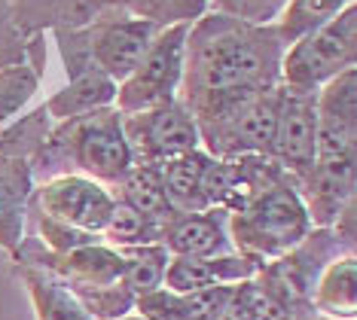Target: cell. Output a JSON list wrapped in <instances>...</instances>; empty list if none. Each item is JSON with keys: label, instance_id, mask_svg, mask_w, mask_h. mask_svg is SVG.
Segmentation results:
<instances>
[{"label": "cell", "instance_id": "6da1fadb", "mask_svg": "<svg viewBox=\"0 0 357 320\" xmlns=\"http://www.w3.org/2000/svg\"><path fill=\"white\" fill-rule=\"evenodd\" d=\"M278 77L281 40L269 28L232 15H208L186 34V101L181 104L196 119V128L275 89Z\"/></svg>", "mask_w": 357, "mask_h": 320}, {"label": "cell", "instance_id": "7a4b0ae2", "mask_svg": "<svg viewBox=\"0 0 357 320\" xmlns=\"http://www.w3.org/2000/svg\"><path fill=\"white\" fill-rule=\"evenodd\" d=\"M357 177V77L345 70L318 92V155L303 183L314 229H330L354 201Z\"/></svg>", "mask_w": 357, "mask_h": 320}, {"label": "cell", "instance_id": "3957f363", "mask_svg": "<svg viewBox=\"0 0 357 320\" xmlns=\"http://www.w3.org/2000/svg\"><path fill=\"white\" fill-rule=\"evenodd\" d=\"M226 226H229L232 250L254 259L259 268L287 257L314 229L303 192L290 174L278 177L263 192H257L245 208L229 213Z\"/></svg>", "mask_w": 357, "mask_h": 320}, {"label": "cell", "instance_id": "277c9868", "mask_svg": "<svg viewBox=\"0 0 357 320\" xmlns=\"http://www.w3.org/2000/svg\"><path fill=\"white\" fill-rule=\"evenodd\" d=\"M61 165H74L83 177L98 180L110 190L123 183L135 159L128 150L119 110L104 107L89 116L70 119L61 131L46 137V144L37 150V171H43L50 180L59 177Z\"/></svg>", "mask_w": 357, "mask_h": 320}, {"label": "cell", "instance_id": "5b68a950", "mask_svg": "<svg viewBox=\"0 0 357 320\" xmlns=\"http://www.w3.org/2000/svg\"><path fill=\"white\" fill-rule=\"evenodd\" d=\"M357 59V6H345L336 19L314 28L312 34L294 40L281 59L284 89L321 92L330 79L354 70Z\"/></svg>", "mask_w": 357, "mask_h": 320}, {"label": "cell", "instance_id": "8992f818", "mask_svg": "<svg viewBox=\"0 0 357 320\" xmlns=\"http://www.w3.org/2000/svg\"><path fill=\"white\" fill-rule=\"evenodd\" d=\"M186 34H190V22H177L156 34L141 64L116 89V101L123 116L147 113L177 101V89L183 83Z\"/></svg>", "mask_w": 357, "mask_h": 320}, {"label": "cell", "instance_id": "52a82bcc", "mask_svg": "<svg viewBox=\"0 0 357 320\" xmlns=\"http://www.w3.org/2000/svg\"><path fill=\"white\" fill-rule=\"evenodd\" d=\"M113 204H116V195H113L110 186H104L92 177H83V174L50 177L28 199V208H34L43 217L59 220V223L79 229V232H89V235L104 232Z\"/></svg>", "mask_w": 357, "mask_h": 320}, {"label": "cell", "instance_id": "ba28073f", "mask_svg": "<svg viewBox=\"0 0 357 320\" xmlns=\"http://www.w3.org/2000/svg\"><path fill=\"white\" fill-rule=\"evenodd\" d=\"M123 131L135 165H162V162L177 159V155L202 146L196 119L190 116V110L181 101H172L147 113L123 116Z\"/></svg>", "mask_w": 357, "mask_h": 320}, {"label": "cell", "instance_id": "9c48e42d", "mask_svg": "<svg viewBox=\"0 0 357 320\" xmlns=\"http://www.w3.org/2000/svg\"><path fill=\"white\" fill-rule=\"evenodd\" d=\"M314 155H318V92L281 89L269 159L278 162L299 186L312 174Z\"/></svg>", "mask_w": 357, "mask_h": 320}, {"label": "cell", "instance_id": "30bf717a", "mask_svg": "<svg viewBox=\"0 0 357 320\" xmlns=\"http://www.w3.org/2000/svg\"><path fill=\"white\" fill-rule=\"evenodd\" d=\"M159 34V24L153 19H128V22H113L95 34L92 40V55L98 61V70H104L113 83H123L132 73L141 59L147 55L150 43Z\"/></svg>", "mask_w": 357, "mask_h": 320}, {"label": "cell", "instance_id": "8fae6325", "mask_svg": "<svg viewBox=\"0 0 357 320\" xmlns=\"http://www.w3.org/2000/svg\"><path fill=\"white\" fill-rule=\"evenodd\" d=\"M259 266L241 253H226V257H172L165 268L162 287L172 293H192L211 290V287L226 284H245L257 277Z\"/></svg>", "mask_w": 357, "mask_h": 320}, {"label": "cell", "instance_id": "7c38bea8", "mask_svg": "<svg viewBox=\"0 0 357 320\" xmlns=\"http://www.w3.org/2000/svg\"><path fill=\"white\" fill-rule=\"evenodd\" d=\"M226 220H229V213L220 208L181 213L165 226L162 244L172 257H226V253H235Z\"/></svg>", "mask_w": 357, "mask_h": 320}, {"label": "cell", "instance_id": "4fadbf2b", "mask_svg": "<svg viewBox=\"0 0 357 320\" xmlns=\"http://www.w3.org/2000/svg\"><path fill=\"white\" fill-rule=\"evenodd\" d=\"M235 290H238V284L192 293H172L162 287L156 293L135 299V314L147 320H223Z\"/></svg>", "mask_w": 357, "mask_h": 320}, {"label": "cell", "instance_id": "5bb4252c", "mask_svg": "<svg viewBox=\"0 0 357 320\" xmlns=\"http://www.w3.org/2000/svg\"><path fill=\"white\" fill-rule=\"evenodd\" d=\"M211 162H214V155H208L199 146V150L183 153V155H177V159H168L159 165L162 186H165V195L177 213L211 211V201H208Z\"/></svg>", "mask_w": 357, "mask_h": 320}, {"label": "cell", "instance_id": "9a60e30c", "mask_svg": "<svg viewBox=\"0 0 357 320\" xmlns=\"http://www.w3.org/2000/svg\"><path fill=\"white\" fill-rule=\"evenodd\" d=\"M34 171L25 159L0 155V247L15 253L25 238L28 199L34 192Z\"/></svg>", "mask_w": 357, "mask_h": 320}, {"label": "cell", "instance_id": "2e32d148", "mask_svg": "<svg viewBox=\"0 0 357 320\" xmlns=\"http://www.w3.org/2000/svg\"><path fill=\"white\" fill-rule=\"evenodd\" d=\"M312 311L321 320H354L357 317V259L342 253L324 266L312 290Z\"/></svg>", "mask_w": 357, "mask_h": 320}, {"label": "cell", "instance_id": "e0dca14e", "mask_svg": "<svg viewBox=\"0 0 357 320\" xmlns=\"http://www.w3.org/2000/svg\"><path fill=\"white\" fill-rule=\"evenodd\" d=\"M113 98H116V83H113L104 70L89 68L86 73H79L68 89L52 95L43 110L50 113L52 119L70 122V119L89 116V113H95V110H104Z\"/></svg>", "mask_w": 357, "mask_h": 320}, {"label": "cell", "instance_id": "ac0fdd59", "mask_svg": "<svg viewBox=\"0 0 357 320\" xmlns=\"http://www.w3.org/2000/svg\"><path fill=\"white\" fill-rule=\"evenodd\" d=\"M119 192H113L119 201H126L128 208H135L137 213H144L147 220H153L156 226L165 229L174 217H181L172 201L165 195L159 177V165H132V171L123 177V183L116 186Z\"/></svg>", "mask_w": 357, "mask_h": 320}, {"label": "cell", "instance_id": "d6986e66", "mask_svg": "<svg viewBox=\"0 0 357 320\" xmlns=\"http://www.w3.org/2000/svg\"><path fill=\"white\" fill-rule=\"evenodd\" d=\"M19 275L31 293L37 320H92L89 311L79 305V299L59 277H52L50 272H43V268H37V266H25V262H22Z\"/></svg>", "mask_w": 357, "mask_h": 320}, {"label": "cell", "instance_id": "ffe728a7", "mask_svg": "<svg viewBox=\"0 0 357 320\" xmlns=\"http://www.w3.org/2000/svg\"><path fill=\"white\" fill-rule=\"evenodd\" d=\"M119 250V247H116ZM123 287L135 299L147 296V293L162 290L168 268V253L165 244H144V247H123Z\"/></svg>", "mask_w": 357, "mask_h": 320}, {"label": "cell", "instance_id": "44dd1931", "mask_svg": "<svg viewBox=\"0 0 357 320\" xmlns=\"http://www.w3.org/2000/svg\"><path fill=\"white\" fill-rule=\"evenodd\" d=\"M351 3L354 0H287L275 34H278L281 43H294V40L312 34L314 28L327 24L330 19H336Z\"/></svg>", "mask_w": 357, "mask_h": 320}, {"label": "cell", "instance_id": "7402d4cb", "mask_svg": "<svg viewBox=\"0 0 357 320\" xmlns=\"http://www.w3.org/2000/svg\"><path fill=\"white\" fill-rule=\"evenodd\" d=\"M104 241L110 244V247H144V244H162V235H165V229L156 226L153 220H147L144 213H137L135 208H128L126 201L113 204L110 211V220L107 226H104Z\"/></svg>", "mask_w": 357, "mask_h": 320}, {"label": "cell", "instance_id": "603a6c76", "mask_svg": "<svg viewBox=\"0 0 357 320\" xmlns=\"http://www.w3.org/2000/svg\"><path fill=\"white\" fill-rule=\"evenodd\" d=\"M287 0H214V6L223 15H232V19L259 24V22H272L275 15L281 13V6Z\"/></svg>", "mask_w": 357, "mask_h": 320}, {"label": "cell", "instance_id": "cb8c5ba5", "mask_svg": "<svg viewBox=\"0 0 357 320\" xmlns=\"http://www.w3.org/2000/svg\"><path fill=\"white\" fill-rule=\"evenodd\" d=\"M119 320H147V317H141V314H135V311H132V314H126V317H119Z\"/></svg>", "mask_w": 357, "mask_h": 320}]
</instances>
